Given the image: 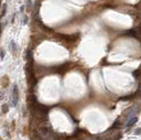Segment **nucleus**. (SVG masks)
I'll return each instance as SVG.
<instances>
[{"instance_id": "nucleus-1", "label": "nucleus", "mask_w": 141, "mask_h": 140, "mask_svg": "<svg viewBox=\"0 0 141 140\" xmlns=\"http://www.w3.org/2000/svg\"><path fill=\"white\" fill-rule=\"evenodd\" d=\"M12 99H13V107H15L18 103L19 101V89L17 85H14L12 91Z\"/></svg>"}, {"instance_id": "nucleus-2", "label": "nucleus", "mask_w": 141, "mask_h": 140, "mask_svg": "<svg viewBox=\"0 0 141 140\" xmlns=\"http://www.w3.org/2000/svg\"><path fill=\"white\" fill-rule=\"evenodd\" d=\"M9 48H10L11 52L13 53V55L17 54V52H18V45H17V43L15 42L14 41H11L10 45H9Z\"/></svg>"}, {"instance_id": "nucleus-3", "label": "nucleus", "mask_w": 141, "mask_h": 140, "mask_svg": "<svg viewBox=\"0 0 141 140\" xmlns=\"http://www.w3.org/2000/svg\"><path fill=\"white\" fill-rule=\"evenodd\" d=\"M6 13H7V4L6 3H4L2 6V8H1V13H0V19L4 18L6 16Z\"/></svg>"}, {"instance_id": "nucleus-4", "label": "nucleus", "mask_w": 141, "mask_h": 140, "mask_svg": "<svg viewBox=\"0 0 141 140\" xmlns=\"http://www.w3.org/2000/svg\"><path fill=\"white\" fill-rule=\"evenodd\" d=\"M32 0H26V3L25 5H24V6H25L26 8V11L27 12H30L31 11V8H32Z\"/></svg>"}, {"instance_id": "nucleus-5", "label": "nucleus", "mask_w": 141, "mask_h": 140, "mask_svg": "<svg viewBox=\"0 0 141 140\" xmlns=\"http://www.w3.org/2000/svg\"><path fill=\"white\" fill-rule=\"evenodd\" d=\"M28 16H27V15H23V17H22V25L23 26H26L27 23H28Z\"/></svg>"}, {"instance_id": "nucleus-6", "label": "nucleus", "mask_w": 141, "mask_h": 140, "mask_svg": "<svg viewBox=\"0 0 141 140\" xmlns=\"http://www.w3.org/2000/svg\"><path fill=\"white\" fill-rule=\"evenodd\" d=\"M136 122H137V117L134 116V117H132V119H130V120H129L128 124H127V125H128V126H132L134 123H135Z\"/></svg>"}, {"instance_id": "nucleus-7", "label": "nucleus", "mask_w": 141, "mask_h": 140, "mask_svg": "<svg viewBox=\"0 0 141 140\" xmlns=\"http://www.w3.org/2000/svg\"><path fill=\"white\" fill-rule=\"evenodd\" d=\"M26 58H27V60H30L31 58H32V51L27 50V52H26Z\"/></svg>"}, {"instance_id": "nucleus-8", "label": "nucleus", "mask_w": 141, "mask_h": 140, "mask_svg": "<svg viewBox=\"0 0 141 140\" xmlns=\"http://www.w3.org/2000/svg\"><path fill=\"white\" fill-rule=\"evenodd\" d=\"M0 57H1V59L5 57V51L3 49H0Z\"/></svg>"}, {"instance_id": "nucleus-9", "label": "nucleus", "mask_w": 141, "mask_h": 140, "mask_svg": "<svg viewBox=\"0 0 141 140\" xmlns=\"http://www.w3.org/2000/svg\"><path fill=\"white\" fill-rule=\"evenodd\" d=\"M15 18H16V13H14V14L13 15V18H12V20H11L12 24H13L15 22Z\"/></svg>"}, {"instance_id": "nucleus-10", "label": "nucleus", "mask_w": 141, "mask_h": 140, "mask_svg": "<svg viewBox=\"0 0 141 140\" xmlns=\"http://www.w3.org/2000/svg\"><path fill=\"white\" fill-rule=\"evenodd\" d=\"M3 111L4 112H7V110H8V107L7 106H6V105H4V106H3Z\"/></svg>"}, {"instance_id": "nucleus-11", "label": "nucleus", "mask_w": 141, "mask_h": 140, "mask_svg": "<svg viewBox=\"0 0 141 140\" xmlns=\"http://www.w3.org/2000/svg\"><path fill=\"white\" fill-rule=\"evenodd\" d=\"M24 10H25V6H21V7H20V13H23V12H24Z\"/></svg>"}, {"instance_id": "nucleus-12", "label": "nucleus", "mask_w": 141, "mask_h": 140, "mask_svg": "<svg viewBox=\"0 0 141 140\" xmlns=\"http://www.w3.org/2000/svg\"><path fill=\"white\" fill-rule=\"evenodd\" d=\"M136 134H140V133H141V128H140V129H137V130H136Z\"/></svg>"}, {"instance_id": "nucleus-13", "label": "nucleus", "mask_w": 141, "mask_h": 140, "mask_svg": "<svg viewBox=\"0 0 141 140\" xmlns=\"http://www.w3.org/2000/svg\"><path fill=\"white\" fill-rule=\"evenodd\" d=\"M9 1H11V0H9Z\"/></svg>"}, {"instance_id": "nucleus-14", "label": "nucleus", "mask_w": 141, "mask_h": 140, "mask_svg": "<svg viewBox=\"0 0 141 140\" xmlns=\"http://www.w3.org/2000/svg\"><path fill=\"white\" fill-rule=\"evenodd\" d=\"M0 140H2V139H0Z\"/></svg>"}]
</instances>
